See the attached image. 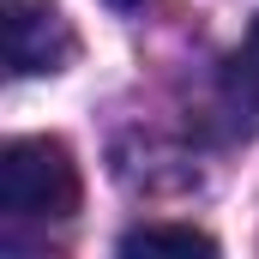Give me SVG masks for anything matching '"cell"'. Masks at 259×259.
Instances as JSON below:
<instances>
[{
    "label": "cell",
    "instance_id": "3957f363",
    "mask_svg": "<svg viewBox=\"0 0 259 259\" xmlns=\"http://www.w3.org/2000/svg\"><path fill=\"white\" fill-rule=\"evenodd\" d=\"M121 253H217V241L199 229H175V223H145L121 235Z\"/></svg>",
    "mask_w": 259,
    "mask_h": 259
},
{
    "label": "cell",
    "instance_id": "277c9868",
    "mask_svg": "<svg viewBox=\"0 0 259 259\" xmlns=\"http://www.w3.org/2000/svg\"><path fill=\"white\" fill-rule=\"evenodd\" d=\"M247 66L259 72V18H253V30H247Z\"/></svg>",
    "mask_w": 259,
    "mask_h": 259
},
{
    "label": "cell",
    "instance_id": "7a4b0ae2",
    "mask_svg": "<svg viewBox=\"0 0 259 259\" xmlns=\"http://www.w3.org/2000/svg\"><path fill=\"white\" fill-rule=\"evenodd\" d=\"M72 55H78V36H72L61 6H49V0H6V66L18 78L61 72Z\"/></svg>",
    "mask_w": 259,
    "mask_h": 259
},
{
    "label": "cell",
    "instance_id": "6da1fadb",
    "mask_svg": "<svg viewBox=\"0 0 259 259\" xmlns=\"http://www.w3.org/2000/svg\"><path fill=\"white\" fill-rule=\"evenodd\" d=\"M78 211V163L61 139H12L0 151V217L12 229H49Z\"/></svg>",
    "mask_w": 259,
    "mask_h": 259
},
{
    "label": "cell",
    "instance_id": "5b68a950",
    "mask_svg": "<svg viewBox=\"0 0 259 259\" xmlns=\"http://www.w3.org/2000/svg\"><path fill=\"white\" fill-rule=\"evenodd\" d=\"M109 6H145V0H109Z\"/></svg>",
    "mask_w": 259,
    "mask_h": 259
}]
</instances>
